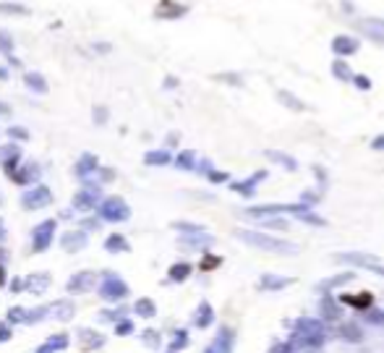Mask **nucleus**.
I'll return each instance as SVG.
<instances>
[{"instance_id": "1", "label": "nucleus", "mask_w": 384, "mask_h": 353, "mask_svg": "<svg viewBox=\"0 0 384 353\" xmlns=\"http://www.w3.org/2000/svg\"><path fill=\"white\" fill-rule=\"evenodd\" d=\"M358 29L364 32L369 39H374V42H379V45H384V18H376V16H371V18H361V21H358Z\"/></svg>"}, {"instance_id": "2", "label": "nucleus", "mask_w": 384, "mask_h": 353, "mask_svg": "<svg viewBox=\"0 0 384 353\" xmlns=\"http://www.w3.org/2000/svg\"><path fill=\"white\" fill-rule=\"evenodd\" d=\"M358 48H361V42H358L355 37H350V34H337V37L332 39V53L340 55V58L358 53Z\"/></svg>"}, {"instance_id": "3", "label": "nucleus", "mask_w": 384, "mask_h": 353, "mask_svg": "<svg viewBox=\"0 0 384 353\" xmlns=\"http://www.w3.org/2000/svg\"><path fill=\"white\" fill-rule=\"evenodd\" d=\"M188 13V6H180L175 0H160V6L154 8V16L157 18H180Z\"/></svg>"}, {"instance_id": "4", "label": "nucleus", "mask_w": 384, "mask_h": 353, "mask_svg": "<svg viewBox=\"0 0 384 353\" xmlns=\"http://www.w3.org/2000/svg\"><path fill=\"white\" fill-rule=\"evenodd\" d=\"M243 238H246V241H251V244L267 246V249H277V251H282V249H293V246L282 244V241H277V238H269V236H256V233H246Z\"/></svg>"}, {"instance_id": "5", "label": "nucleus", "mask_w": 384, "mask_h": 353, "mask_svg": "<svg viewBox=\"0 0 384 353\" xmlns=\"http://www.w3.org/2000/svg\"><path fill=\"white\" fill-rule=\"evenodd\" d=\"M0 13H8V16H32V8L21 6V3H0Z\"/></svg>"}, {"instance_id": "6", "label": "nucleus", "mask_w": 384, "mask_h": 353, "mask_svg": "<svg viewBox=\"0 0 384 353\" xmlns=\"http://www.w3.org/2000/svg\"><path fill=\"white\" fill-rule=\"evenodd\" d=\"M332 74H334L337 79H343V81H350V79H353V71L348 68V63H345V60H334Z\"/></svg>"}, {"instance_id": "7", "label": "nucleus", "mask_w": 384, "mask_h": 353, "mask_svg": "<svg viewBox=\"0 0 384 353\" xmlns=\"http://www.w3.org/2000/svg\"><path fill=\"white\" fill-rule=\"evenodd\" d=\"M269 157L272 160H277V162H282L285 168H290V170H296V162H293L290 157H285V154H277V152H269Z\"/></svg>"}, {"instance_id": "8", "label": "nucleus", "mask_w": 384, "mask_h": 353, "mask_svg": "<svg viewBox=\"0 0 384 353\" xmlns=\"http://www.w3.org/2000/svg\"><path fill=\"white\" fill-rule=\"evenodd\" d=\"M280 100L285 102V105H290V107H296V110H301L303 105H298V100L293 97V95H287V92H280Z\"/></svg>"}, {"instance_id": "9", "label": "nucleus", "mask_w": 384, "mask_h": 353, "mask_svg": "<svg viewBox=\"0 0 384 353\" xmlns=\"http://www.w3.org/2000/svg\"><path fill=\"white\" fill-rule=\"evenodd\" d=\"M11 45H13L11 34H8V32H0V50H11Z\"/></svg>"}, {"instance_id": "10", "label": "nucleus", "mask_w": 384, "mask_h": 353, "mask_svg": "<svg viewBox=\"0 0 384 353\" xmlns=\"http://www.w3.org/2000/svg\"><path fill=\"white\" fill-rule=\"evenodd\" d=\"M353 81L361 86V89H369V86H371V81H369L366 76H353Z\"/></svg>"}, {"instance_id": "11", "label": "nucleus", "mask_w": 384, "mask_h": 353, "mask_svg": "<svg viewBox=\"0 0 384 353\" xmlns=\"http://www.w3.org/2000/svg\"><path fill=\"white\" fill-rule=\"evenodd\" d=\"M29 84L37 86V89H42V84H39V76H37V74H29Z\"/></svg>"}, {"instance_id": "12", "label": "nucleus", "mask_w": 384, "mask_h": 353, "mask_svg": "<svg viewBox=\"0 0 384 353\" xmlns=\"http://www.w3.org/2000/svg\"><path fill=\"white\" fill-rule=\"evenodd\" d=\"M374 147H376V149H384V136H379V139L374 142Z\"/></svg>"}]
</instances>
